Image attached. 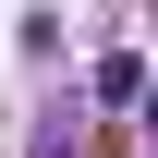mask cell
<instances>
[{
	"label": "cell",
	"instance_id": "6da1fadb",
	"mask_svg": "<svg viewBox=\"0 0 158 158\" xmlns=\"http://www.w3.org/2000/svg\"><path fill=\"white\" fill-rule=\"evenodd\" d=\"M98 98H110V110H134V98H146V61H134V49H110V61H98Z\"/></svg>",
	"mask_w": 158,
	"mask_h": 158
}]
</instances>
